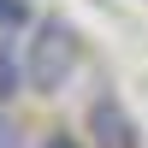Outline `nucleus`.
<instances>
[{"mask_svg":"<svg viewBox=\"0 0 148 148\" xmlns=\"http://www.w3.org/2000/svg\"><path fill=\"white\" fill-rule=\"evenodd\" d=\"M77 59H83V42L65 18H53V12L30 18V36H24V89L30 95H59L77 71Z\"/></svg>","mask_w":148,"mask_h":148,"instance_id":"f257e3e1","label":"nucleus"},{"mask_svg":"<svg viewBox=\"0 0 148 148\" xmlns=\"http://www.w3.org/2000/svg\"><path fill=\"white\" fill-rule=\"evenodd\" d=\"M89 136H95V148H136V125H130L119 95H95L89 101Z\"/></svg>","mask_w":148,"mask_h":148,"instance_id":"f03ea898","label":"nucleus"},{"mask_svg":"<svg viewBox=\"0 0 148 148\" xmlns=\"http://www.w3.org/2000/svg\"><path fill=\"white\" fill-rule=\"evenodd\" d=\"M24 95V42L12 30H0V101Z\"/></svg>","mask_w":148,"mask_h":148,"instance_id":"7ed1b4c3","label":"nucleus"},{"mask_svg":"<svg viewBox=\"0 0 148 148\" xmlns=\"http://www.w3.org/2000/svg\"><path fill=\"white\" fill-rule=\"evenodd\" d=\"M0 30H30V6H24V0H0Z\"/></svg>","mask_w":148,"mask_h":148,"instance_id":"20e7f679","label":"nucleus"},{"mask_svg":"<svg viewBox=\"0 0 148 148\" xmlns=\"http://www.w3.org/2000/svg\"><path fill=\"white\" fill-rule=\"evenodd\" d=\"M0 148H24V130H18L12 113H0Z\"/></svg>","mask_w":148,"mask_h":148,"instance_id":"39448f33","label":"nucleus"},{"mask_svg":"<svg viewBox=\"0 0 148 148\" xmlns=\"http://www.w3.org/2000/svg\"><path fill=\"white\" fill-rule=\"evenodd\" d=\"M42 148H83L77 136H65V130H53V136H42Z\"/></svg>","mask_w":148,"mask_h":148,"instance_id":"423d86ee","label":"nucleus"}]
</instances>
